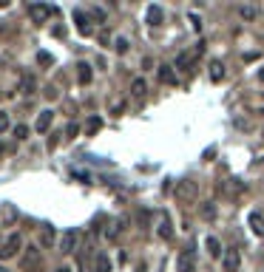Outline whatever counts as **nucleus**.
Returning <instances> with one entry per match:
<instances>
[{
  "label": "nucleus",
  "mask_w": 264,
  "mask_h": 272,
  "mask_svg": "<svg viewBox=\"0 0 264 272\" xmlns=\"http://www.w3.org/2000/svg\"><path fill=\"white\" fill-rule=\"evenodd\" d=\"M196 199H199V185L196 182H190V179H185V182H179L176 185V202L179 204H196Z\"/></svg>",
  "instance_id": "f257e3e1"
},
{
  "label": "nucleus",
  "mask_w": 264,
  "mask_h": 272,
  "mask_svg": "<svg viewBox=\"0 0 264 272\" xmlns=\"http://www.w3.org/2000/svg\"><path fill=\"white\" fill-rule=\"evenodd\" d=\"M20 247H23V238H20L18 233H12V236L3 241V247H0V261H9V258H14V255L20 253Z\"/></svg>",
  "instance_id": "f03ea898"
},
{
  "label": "nucleus",
  "mask_w": 264,
  "mask_h": 272,
  "mask_svg": "<svg viewBox=\"0 0 264 272\" xmlns=\"http://www.w3.org/2000/svg\"><path fill=\"white\" fill-rule=\"evenodd\" d=\"M74 23H77V31H80L82 37H91V34H94V26H91V17H88V14H86L82 9H77V11H74Z\"/></svg>",
  "instance_id": "7ed1b4c3"
},
{
  "label": "nucleus",
  "mask_w": 264,
  "mask_h": 272,
  "mask_svg": "<svg viewBox=\"0 0 264 272\" xmlns=\"http://www.w3.org/2000/svg\"><path fill=\"white\" fill-rule=\"evenodd\" d=\"M28 14H32L34 23H46V20L54 14V9L52 6H46V3H34V6H28Z\"/></svg>",
  "instance_id": "20e7f679"
},
{
  "label": "nucleus",
  "mask_w": 264,
  "mask_h": 272,
  "mask_svg": "<svg viewBox=\"0 0 264 272\" xmlns=\"http://www.w3.org/2000/svg\"><path fill=\"white\" fill-rule=\"evenodd\" d=\"M222 264H224V272H238V267H242V255H238V250H228L224 258H222Z\"/></svg>",
  "instance_id": "39448f33"
},
{
  "label": "nucleus",
  "mask_w": 264,
  "mask_h": 272,
  "mask_svg": "<svg viewBox=\"0 0 264 272\" xmlns=\"http://www.w3.org/2000/svg\"><path fill=\"white\" fill-rule=\"evenodd\" d=\"M77 241H80V233L77 230H68V233H62V238H60V250L62 253H74Z\"/></svg>",
  "instance_id": "423d86ee"
},
{
  "label": "nucleus",
  "mask_w": 264,
  "mask_h": 272,
  "mask_svg": "<svg viewBox=\"0 0 264 272\" xmlns=\"http://www.w3.org/2000/svg\"><path fill=\"white\" fill-rule=\"evenodd\" d=\"M52 122H54V111H40V116H37V122H34V131L37 133H46L48 128H52Z\"/></svg>",
  "instance_id": "0eeeda50"
},
{
  "label": "nucleus",
  "mask_w": 264,
  "mask_h": 272,
  "mask_svg": "<svg viewBox=\"0 0 264 272\" xmlns=\"http://www.w3.org/2000/svg\"><path fill=\"white\" fill-rule=\"evenodd\" d=\"M145 20H148V26H162L165 23V11H162V6H148V14H145Z\"/></svg>",
  "instance_id": "6e6552de"
},
{
  "label": "nucleus",
  "mask_w": 264,
  "mask_h": 272,
  "mask_svg": "<svg viewBox=\"0 0 264 272\" xmlns=\"http://www.w3.org/2000/svg\"><path fill=\"white\" fill-rule=\"evenodd\" d=\"M156 236L162 238V241H170V238H174V224H170V219H168V216H162V219H159Z\"/></svg>",
  "instance_id": "1a4fd4ad"
},
{
  "label": "nucleus",
  "mask_w": 264,
  "mask_h": 272,
  "mask_svg": "<svg viewBox=\"0 0 264 272\" xmlns=\"http://www.w3.org/2000/svg\"><path fill=\"white\" fill-rule=\"evenodd\" d=\"M196 270V255L194 250H188V253L179 255V272H194Z\"/></svg>",
  "instance_id": "9d476101"
},
{
  "label": "nucleus",
  "mask_w": 264,
  "mask_h": 272,
  "mask_svg": "<svg viewBox=\"0 0 264 272\" xmlns=\"http://www.w3.org/2000/svg\"><path fill=\"white\" fill-rule=\"evenodd\" d=\"M250 233L253 236H258V238H264V216L262 213H250Z\"/></svg>",
  "instance_id": "9b49d317"
},
{
  "label": "nucleus",
  "mask_w": 264,
  "mask_h": 272,
  "mask_svg": "<svg viewBox=\"0 0 264 272\" xmlns=\"http://www.w3.org/2000/svg\"><path fill=\"white\" fill-rule=\"evenodd\" d=\"M204 247H208V255H210V258H224V255H222V241L216 236L204 238Z\"/></svg>",
  "instance_id": "f8f14e48"
},
{
  "label": "nucleus",
  "mask_w": 264,
  "mask_h": 272,
  "mask_svg": "<svg viewBox=\"0 0 264 272\" xmlns=\"http://www.w3.org/2000/svg\"><path fill=\"white\" fill-rule=\"evenodd\" d=\"M77 79H80V85H88V82L94 79V71H91L88 62H80L77 65Z\"/></svg>",
  "instance_id": "ddd939ff"
},
{
  "label": "nucleus",
  "mask_w": 264,
  "mask_h": 272,
  "mask_svg": "<svg viewBox=\"0 0 264 272\" xmlns=\"http://www.w3.org/2000/svg\"><path fill=\"white\" fill-rule=\"evenodd\" d=\"M208 74H210V82H222V79H224V62H222V60H213Z\"/></svg>",
  "instance_id": "4468645a"
},
{
  "label": "nucleus",
  "mask_w": 264,
  "mask_h": 272,
  "mask_svg": "<svg viewBox=\"0 0 264 272\" xmlns=\"http://www.w3.org/2000/svg\"><path fill=\"white\" fill-rule=\"evenodd\" d=\"M122 230H125V219H116V221H111V227L106 230V238H108V241H114V238L120 236Z\"/></svg>",
  "instance_id": "2eb2a0df"
},
{
  "label": "nucleus",
  "mask_w": 264,
  "mask_h": 272,
  "mask_svg": "<svg viewBox=\"0 0 264 272\" xmlns=\"http://www.w3.org/2000/svg\"><path fill=\"white\" fill-rule=\"evenodd\" d=\"M159 79H162L165 85H176V74H174V68H170V65H162V68H159Z\"/></svg>",
  "instance_id": "dca6fc26"
},
{
  "label": "nucleus",
  "mask_w": 264,
  "mask_h": 272,
  "mask_svg": "<svg viewBox=\"0 0 264 272\" xmlns=\"http://www.w3.org/2000/svg\"><path fill=\"white\" fill-rule=\"evenodd\" d=\"M94 272H111V261H108V255L100 253L97 261H94Z\"/></svg>",
  "instance_id": "f3484780"
},
{
  "label": "nucleus",
  "mask_w": 264,
  "mask_h": 272,
  "mask_svg": "<svg viewBox=\"0 0 264 272\" xmlns=\"http://www.w3.org/2000/svg\"><path fill=\"white\" fill-rule=\"evenodd\" d=\"M100 128H102V119H100V116H91V119L86 122V136H94Z\"/></svg>",
  "instance_id": "a211bd4d"
},
{
  "label": "nucleus",
  "mask_w": 264,
  "mask_h": 272,
  "mask_svg": "<svg viewBox=\"0 0 264 272\" xmlns=\"http://www.w3.org/2000/svg\"><path fill=\"white\" fill-rule=\"evenodd\" d=\"M145 91H148L145 79H134V82H131V94H134V97H145Z\"/></svg>",
  "instance_id": "6ab92c4d"
},
{
  "label": "nucleus",
  "mask_w": 264,
  "mask_h": 272,
  "mask_svg": "<svg viewBox=\"0 0 264 272\" xmlns=\"http://www.w3.org/2000/svg\"><path fill=\"white\" fill-rule=\"evenodd\" d=\"M40 244H43V247H52L54 244V227H43V233H40Z\"/></svg>",
  "instance_id": "aec40b11"
},
{
  "label": "nucleus",
  "mask_w": 264,
  "mask_h": 272,
  "mask_svg": "<svg viewBox=\"0 0 264 272\" xmlns=\"http://www.w3.org/2000/svg\"><path fill=\"white\" fill-rule=\"evenodd\" d=\"M20 91H23V94H32V91H34V77H32V74H26V77H23Z\"/></svg>",
  "instance_id": "412c9836"
},
{
  "label": "nucleus",
  "mask_w": 264,
  "mask_h": 272,
  "mask_svg": "<svg viewBox=\"0 0 264 272\" xmlns=\"http://www.w3.org/2000/svg\"><path fill=\"white\" fill-rule=\"evenodd\" d=\"M114 51L116 54H125V51H128V40H125V37H116V40H114Z\"/></svg>",
  "instance_id": "4be33fe9"
},
{
  "label": "nucleus",
  "mask_w": 264,
  "mask_h": 272,
  "mask_svg": "<svg viewBox=\"0 0 264 272\" xmlns=\"http://www.w3.org/2000/svg\"><path fill=\"white\" fill-rule=\"evenodd\" d=\"M190 60H194V57H188V54H179V57H176V65H179V68H182V71H188V65H190Z\"/></svg>",
  "instance_id": "5701e85b"
},
{
  "label": "nucleus",
  "mask_w": 264,
  "mask_h": 272,
  "mask_svg": "<svg viewBox=\"0 0 264 272\" xmlns=\"http://www.w3.org/2000/svg\"><path fill=\"white\" fill-rule=\"evenodd\" d=\"M9 114H6V111H0V133H6V131H9Z\"/></svg>",
  "instance_id": "b1692460"
},
{
  "label": "nucleus",
  "mask_w": 264,
  "mask_h": 272,
  "mask_svg": "<svg viewBox=\"0 0 264 272\" xmlns=\"http://www.w3.org/2000/svg\"><path fill=\"white\" fill-rule=\"evenodd\" d=\"M37 62H43V65H52V54H48V51H40V54H37Z\"/></svg>",
  "instance_id": "393cba45"
},
{
  "label": "nucleus",
  "mask_w": 264,
  "mask_h": 272,
  "mask_svg": "<svg viewBox=\"0 0 264 272\" xmlns=\"http://www.w3.org/2000/svg\"><path fill=\"white\" fill-rule=\"evenodd\" d=\"M14 136H18V139H26V136H28V128H26V125H18V128H14Z\"/></svg>",
  "instance_id": "a878e982"
},
{
  "label": "nucleus",
  "mask_w": 264,
  "mask_h": 272,
  "mask_svg": "<svg viewBox=\"0 0 264 272\" xmlns=\"http://www.w3.org/2000/svg\"><path fill=\"white\" fill-rule=\"evenodd\" d=\"M242 17L253 20V17H256V9H253V6H242Z\"/></svg>",
  "instance_id": "bb28decb"
},
{
  "label": "nucleus",
  "mask_w": 264,
  "mask_h": 272,
  "mask_svg": "<svg viewBox=\"0 0 264 272\" xmlns=\"http://www.w3.org/2000/svg\"><path fill=\"white\" fill-rule=\"evenodd\" d=\"M202 219H216V207H202Z\"/></svg>",
  "instance_id": "cd10ccee"
},
{
  "label": "nucleus",
  "mask_w": 264,
  "mask_h": 272,
  "mask_svg": "<svg viewBox=\"0 0 264 272\" xmlns=\"http://www.w3.org/2000/svg\"><path fill=\"white\" fill-rule=\"evenodd\" d=\"M66 133H68V139H74V136H77V133H80V128H77V125H74V122H71V125H68V131H66Z\"/></svg>",
  "instance_id": "c85d7f7f"
},
{
  "label": "nucleus",
  "mask_w": 264,
  "mask_h": 272,
  "mask_svg": "<svg viewBox=\"0 0 264 272\" xmlns=\"http://www.w3.org/2000/svg\"><path fill=\"white\" fill-rule=\"evenodd\" d=\"M258 82H264V65L258 68Z\"/></svg>",
  "instance_id": "c756f323"
},
{
  "label": "nucleus",
  "mask_w": 264,
  "mask_h": 272,
  "mask_svg": "<svg viewBox=\"0 0 264 272\" xmlns=\"http://www.w3.org/2000/svg\"><path fill=\"white\" fill-rule=\"evenodd\" d=\"M57 272H71V267H60V270H57Z\"/></svg>",
  "instance_id": "7c9ffc66"
},
{
  "label": "nucleus",
  "mask_w": 264,
  "mask_h": 272,
  "mask_svg": "<svg viewBox=\"0 0 264 272\" xmlns=\"http://www.w3.org/2000/svg\"><path fill=\"white\" fill-rule=\"evenodd\" d=\"M0 272H9V270H6V267H0Z\"/></svg>",
  "instance_id": "2f4dec72"
},
{
  "label": "nucleus",
  "mask_w": 264,
  "mask_h": 272,
  "mask_svg": "<svg viewBox=\"0 0 264 272\" xmlns=\"http://www.w3.org/2000/svg\"><path fill=\"white\" fill-rule=\"evenodd\" d=\"M0 153H3V145H0Z\"/></svg>",
  "instance_id": "473e14b6"
},
{
  "label": "nucleus",
  "mask_w": 264,
  "mask_h": 272,
  "mask_svg": "<svg viewBox=\"0 0 264 272\" xmlns=\"http://www.w3.org/2000/svg\"><path fill=\"white\" fill-rule=\"evenodd\" d=\"M262 114H264V111H262Z\"/></svg>",
  "instance_id": "72a5a7b5"
}]
</instances>
